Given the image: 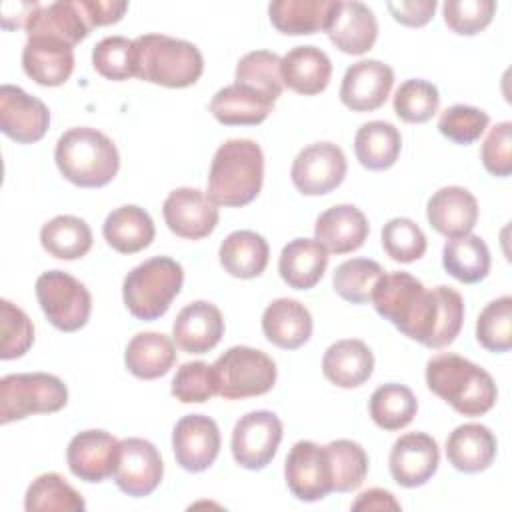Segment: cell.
I'll list each match as a JSON object with an SVG mask.
<instances>
[{"mask_svg": "<svg viewBox=\"0 0 512 512\" xmlns=\"http://www.w3.org/2000/svg\"><path fill=\"white\" fill-rule=\"evenodd\" d=\"M370 302L404 336L434 350L452 344L464 322L460 292L450 286L426 290L408 272H384L372 290Z\"/></svg>", "mask_w": 512, "mask_h": 512, "instance_id": "obj_1", "label": "cell"}, {"mask_svg": "<svg viewBox=\"0 0 512 512\" xmlns=\"http://www.w3.org/2000/svg\"><path fill=\"white\" fill-rule=\"evenodd\" d=\"M426 386L462 416H482L496 404L494 378L464 356L442 352L426 362Z\"/></svg>", "mask_w": 512, "mask_h": 512, "instance_id": "obj_2", "label": "cell"}, {"mask_svg": "<svg viewBox=\"0 0 512 512\" xmlns=\"http://www.w3.org/2000/svg\"><path fill=\"white\" fill-rule=\"evenodd\" d=\"M264 154L250 138H230L214 152L208 172V196L216 206L240 208L262 190Z\"/></svg>", "mask_w": 512, "mask_h": 512, "instance_id": "obj_3", "label": "cell"}, {"mask_svg": "<svg viewBox=\"0 0 512 512\" xmlns=\"http://www.w3.org/2000/svg\"><path fill=\"white\" fill-rule=\"evenodd\" d=\"M60 174L80 188H100L114 180L120 168L116 144L96 128L66 130L54 148Z\"/></svg>", "mask_w": 512, "mask_h": 512, "instance_id": "obj_4", "label": "cell"}, {"mask_svg": "<svg viewBox=\"0 0 512 512\" xmlns=\"http://www.w3.org/2000/svg\"><path fill=\"white\" fill-rule=\"evenodd\" d=\"M204 72L200 50L186 40L166 34L134 38V76L166 88H188Z\"/></svg>", "mask_w": 512, "mask_h": 512, "instance_id": "obj_5", "label": "cell"}, {"mask_svg": "<svg viewBox=\"0 0 512 512\" xmlns=\"http://www.w3.org/2000/svg\"><path fill=\"white\" fill-rule=\"evenodd\" d=\"M184 282L182 266L168 256H154L134 266L122 284V298L128 312L138 320L164 316Z\"/></svg>", "mask_w": 512, "mask_h": 512, "instance_id": "obj_6", "label": "cell"}, {"mask_svg": "<svg viewBox=\"0 0 512 512\" xmlns=\"http://www.w3.org/2000/svg\"><path fill=\"white\" fill-rule=\"evenodd\" d=\"M66 384L46 372L6 374L0 380V422L8 424L32 414H52L66 406Z\"/></svg>", "mask_w": 512, "mask_h": 512, "instance_id": "obj_7", "label": "cell"}, {"mask_svg": "<svg viewBox=\"0 0 512 512\" xmlns=\"http://www.w3.org/2000/svg\"><path fill=\"white\" fill-rule=\"evenodd\" d=\"M218 394L226 400L262 396L276 384L274 360L250 346H232L212 364Z\"/></svg>", "mask_w": 512, "mask_h": 512, "instance_id": "obj_8", "label": "cell"}, {"mask_svg": "<svg viewBox=\"0 0 512 512\" xmlns=\"http://www.w3.org/2000/svg\"><path fill=\"white\" fill-rule=\"evenodd\" d=\"M36 298L48 322L62 332L86 326L92 312L88 288L64 270H48L36 280Z\"/></svg>", "mask_w": 512, "mask_h": 512, "instance_id": "obj_9", "label": "cell"}, {"mask_svg": "<svg viewBox=\"0 0 512 512\" xmlns=\"http://www.w3.org/2000/svg\"><path fill=\"white\" fill-rule=\"evenodd\" d=\"M282 440V422L270 410L244 414L232 430V456L246 470L266 468L278 452Z\"/></svg>", "mask_w": 512, "mask_h": 512, "instance_id": "obj_10", "label": "cell"}, {"mask_svg": "<svg viewBox=\"0 0 512 512\" xmlns=\"http://www.w3.org/2000/svg\"><path fill=\"white\" fill-rule=\"evenodd\" d=\"M284 476L290 492L302 502H316L334 492L330 454L312 440H300L290 448Z\"/></svg>", "mask_w": 512, "mask_h": 512, "instance_id": "obj_11", "label": "cell"}, {"mask_svg": "<svg viewBox=\"0 0 512 512\" xmlns=\"http://www.w3.org/2000/svg\"><path fill=\"white\" fill-rule=\"evenodd\" d=\"M348 162L340 146L314 142L298 152L292 162L290 178L304 196H322L338 188L346 176Z\"/></svg>", "mask_w": 512, "mask_h": 512, "instance_id": "obj_12", "label": "cell"}, {"mask_svg": "<svg viewBox=\"0 0 512 512\" xmlns=\"http://www.w3.org/2000/svg\"><path fill=\"white\" fill-rule=\"evenodd\" d=\"M164 476V462L158 448L144 438L120 440V458L114 470L116 486L134 498L152 494Z\"/></svg>", "mask_w": 512, "mask_h": 512, "instance_id": "obj_13", "label": "cell"}, {"mask_svg": "<svg viewBox=\"0 0 512 512\" xmlns=\"http://www.w3.org/2000/svg\"><path fill=\"white\" fill-rule=\"evenodd\" d=\"M164 222L172 234L186 240H200L214 232L218 206L198 188H176L162 204Z\"/></svg>", "mask_w": 512, "mask_h": 512, "instance_id": "obj_14", "label": "cell"}, {"mask_svg": "<svg viewBox=\"0 0 512 512\" xmlns=\"http://www.w3.org/2000/svg\"><path fill=\"white\" fill-rule=\"evenodd\" d=\"M50 126L48 106L20 86L0 88V130L18 144H34Z\"/></svg>", "mask_w": 512, "mask_h": 512, "instance_id": "obj_15", "label": "cell"}, {"mask_svg": "<svg viewBox=\"0 0 512 512\" xmlns=\"http://www.w3.org/2000/svg\"><path fill=\"white\" fill-rule=\"evenodd\" d=\"M120 458V440L106 430H82L66 448L70 472L84 482H102L114 476Z\"/></svg>", "mask_w": 512, "mask_h": 512, "instance_id": "obj_16", "label": "cell"}, {"mask_svg": "<svg viewBox=\"0 0 512 512\" xmlns=\"http://www.w3.org/2000/svg\"><path fill=\"white\" fill-rule=\"evenodd\" d=\"M172 450L184 470L204 472L214 464L220 452L218 424L204 414L182 416L172 432Z\"/></svg>", "mask_w": 512, "mask_h": 512, "instance_id": "obj_17", "label": "cell"}, {"mask_svg": "<svg viewBox=\"0 0 512 512\" xmlns=\"http://www.w3.org/2000/svg\"><path fill=\"white\" fill-rule=\"evenodd\" d=\"M440 450L426 432H408L400 436L390 450L388 466L396 484L416 488L426 484L438 470Z\"/></svg>", "mask_w": 512, "mask_h": 512, "instance_id": "obj_18", "label": "cell"}, {"mask_svg": "<svg viewBox=\"0 0 512 512\" xmlns=\"http://www.w3.org/2000/svg\"><path fill=\"white\" fill-rule=\"evenodd\" d=\"M394 86V70L380 60H360L346 68L340 102L352 112L378 110Z\"/></svg>", "mask_w": 512, "mask_h": 512, "instance_id": "obj_19", "label": "cell"}, {"mask_svg": "<svg viewBox=\"0 0 512 512\" xmlns=\"http://www.w3.org/2000/svg\"><path fill=\"white\" fill-rule=\"evenodd\" d=\"M94 26L90 24L84 0H60L52 4H38L30 14L24 30L30 36H50L76 46Z\"/></svg>", "mask_w": 512, "mask_h": 512, "instance_id": "obj_20", "label": "cell"}, {"mask_svg": "<svg viewBox=\"0 0 512 512\" xmlns=\"http://www.w3.org/2000/svg\"><path fill=\"white\" fill-rule=\"evenodd\" d=\"M224 336V318L218 306L206 300L186 304L174 324L172 338L176 346L188 354L210 352Z\"/></svg>", "mask_w": 512, "mask_h": 512, "instance_id": "obj_21", "label": "cell"}, {"mask_svg": "<svg viewBox=\"0 0 512 512\" xmlns=\"http://www.w3.org/2000/svg\"><path fill=\"white\" fill-rule=\"evenodd\" d=\"M22 68L40 86H62L74 70V46L50 36H30L22 48Z\"/></svg>", "mask_w": 512, "mask_h": 512, "instance_id": "obj_22", "label": "cell"}, {"mask_svg": "<svg viewBox=\"0 0 512 512\" xmlns=\"http://www.w3.org/2000/svg\"><path fill=\"white\" fill-rule=\"evenodd\" d=\"M426 218L446 238L470 234L478 222V200L462 186H444L430 196Z\"/></svg>", "mask_w": 512, "mask_h": 512, "instance_id": "obj_23", "label": "cell"}, {"mask_svg": "<svg viewBox=\"0 0 512 512\" xmlns=\"http://www.w3.org/2000/svg\"><path fill=\"white\" fill-rule=\"evenodd\" d=\"M326 34L340 52L360 56L372 50L378 38V22L366 4L338 2Z\"/></svg>", "mask_w": 512, "mask_h": 512, "instance_id": "obj_24", "label": "cell"}, {"mask_svg": "<svg viewBox=\"0 0 512 512\" xmlns=\"http://www.w3.org/2000/svg\"><path fill=\"white\" fill-rule=\"evenodd\" d=\"M370 226L364 212L352 204H336L322 212L314 224V238L332 254L358 250L368 238Z\"/></svg>", "mask_w": 512, "mask_h": 512, "instance_id": "obj_25", "label": "cell"}, {"mask_svg": "<svg viewBox=\"0 0 512 512\" xmlns=\"http://www.w3.org/2000/svg\"><path fill=\"white\" fill-rule=\"evenodd\" d=\"M262 332L270 344L282 350H296L312 336V316L302 302L276 298L262 314Z\"/></svg>", "mask_w": 512, "mask_h": 512, "instance_id": "obj_26", "label": "cell"}, {"mask_svg": "<svg viewBox=\"0 0 512 512\" xmlns=\"http://www.w3.org/2000/svg\"><path fill=\"white\" fill-rule=\"evenodd\" d=\"M322 372L338 388H358L374 372V354L362 340H338L324 352Z\"/></svg>", "mask_w": 512, "mask_h": 512, "instance_id": "obj_27", "label": "cell"}, {"mask_svg": "<svg viewBox=\"0 0 512 512\" xmlns=\"http://www.w3.org/2000/svg\"><path fill=\"white\" fill-rule=\"evenodd\" d=\"M496 448V436L488 426L468 422L450 432L446 440V458L456 470L476 474L494 462Z\"/></svg>", "mask_w": 512, "mask_h": 512, "instance_id": "obj_28", "label": "cell"}, {"mask_svg": "<svg viewBox=\"0 0 512 512\" xmlns=\"http://www.w3.org/2000/svg\"><path fill=\"white\" fill-rule=\"evenodd\" d=\"M328 250L316 238L290 240L278 258L280 278L294 290H310L324 276Z\"/></svg>", "mask_w": 512, "mask_h": 512, "instance_id": "obj_29", "label": "cell"}, {"mask_svg": "<svg viewBox=\"0 0 512 512\" xmlns=\"http://www.w3.org/2000/svg\"><path fill=\"white\" fill-rule=\"evenodd\" d=\"M280 72L284 86L298 94L314 96L326 90L332 76V62L316 46H296L282 56Z\"/></svg>", "mask_w": 512, "mask_h": 512, "instance_id": "obj_30", "label": "cell"}, {"mask_svg": "<svg viewBox=\"0 0 512 512\" xmlns=\"http://www.w3.org/2000/svg\"><path fill=\"white\" fill-rule=\"evenodd\" d=\"M338 0H274L268 4L272 26L288 36L314 34L328 28Z\"/></svg>", "mask_w": 512, "mask_h": 512, "instance_id": "obj_31", "label": "cell"}, {"mask_svg": "<svg viewBox=\"0 0 512 512\" xmlns=\"http://www.w3.org/2000/svg\"><path fill=\"white\" fill-rule=\"evenodd\" d=\"M272 108L274 102H270L266 96L236 82L220 88L210 100L212 116L224 126L262 124Z\"/></svg>", "mask_w": 512, "mask_h": 512, "instance_id": "obj_32", "label": "cell"}, {"mask_svg": "<svg viewBox=\"0 0 512 512\" xmlns=\"http://www.w3.org/2000/svg\"><path fill=\"white\" fill-rule=\"evenodd\" d=\"M104 240L120 254H136L152 244L156 228L150 214L136 206L126 204L112 210L102 226Z\"/></svg>", "mask_w": 512, "mask_h": 512, "instance_id": "obj_33", "label": "cell"}, {"mask_svg": "<svg viewBox=\"0 0 512 512\" xmlns=\"http://www.w3.org/2000/svg\"><path fill=\"white\" fill-rule=\"evenodd\" d=\"M222 268L242 280L260 276L268 266L270 248L264 236L254 230H234L230 232L218 250Z\"/></svg>", "mask_w": 512, "mask_h": 512, "instance_id": "obj_34", "label": "cell"}, {"mask_svg": "<svg viewBox=\"0 0 512 512\" xmlns=\"http://www.w3.org/2000/svg\"><path fill=\"white\" fill-rule=\"evenodd\" d=\"M174 362V342L162 332H138L124 352L128 372L140 380H154L168 374Z\"/></svg>", "mask_w": 512, "mask_h": 512, "instance_id": "obj_35", "label": "cell"}, {"mask_svg": "<svg viewBox=\"0 0 512 512\" xmlns=\"http://www.w3.org/2000/svg\"><path fill=\"white\" fill-rule=\"evenodd\" d=\"M402 150L398 128L384 120H372L358 128L354 152L358 162L368 170H388L396 164Z\"/></svg>", "mask_w": 512, "mask_h": 512, "instance_id": "obj_36", "label": "cell"}, {"mask_svg": "<svg viewBox=\"0 0 512 512\" xmlns=\"http://www.w3.org/2000/svg\"><path fill=\"white\" fill-rule=\"evenodd\" d=\"M442 264L452 278L464 284H476L488 276L492 260L486 242L470 232L446 240L442 248Z\"/></svg>", "mask_w": 512, "mask_h": 512, "instance_id": "obj_37", "label": "cell"}, {"mask_svg": "<svg viewBox=\"0 0 512 512\" xmlns=\"http://www.w3.org/2000/svg\"><path fill=\"white\" fill-rule=\"evenodd\" d=\"M40 244L54 258L78 260L92 248V230L86 220L72 214H60L42 226Z\"/></svg>", "mask_w": 512, "mask_h": 512, "instance_id": "obj_38", "label": "cell"}, {"mask_svg": "<svg viewBox=\"0 0 512 512\" xmlns=\"http://www.w3.org/2000/svg\"><path fill=\"white\" fill-rule=\"evenodd\" d=\"M368 410L370 418L378 428L386 432H396L406 428L414 420L418 412V400L408 386L388 382L372 392Z\"/></svg>", "mask_w": 512, "mask_h": 512, "instance_id": "obj_39", "label": "cell"}, {"mask_svg": "<svg viewBox=\"0 0 512 512\" xmlns=\"http://www.w3.org/2000/svg\"><path fill=\"white\" fill-rule=\"evenodd\" d=\"M26 512H82L86 502L60 474L46 472L32 480L24 496Z\"/></svg>", "mask_w": 512, "mask_h": 512, "instance_id": "obj_40", "label": "cell"}, {"mask_svg": "<svg viewBox=\"0 0 512 512\" xmlns=\"http://www.w3.org/2000/svg\"><path fill=\"white\" fill-rule=\"evenodd\" d=\"M280 64L282 58L278 54L268 50H252L236 64V84L248 86L266 96L270 102H276L284 90Z\"/></svg>", "mask_w": 512, "mask_h": 512, "instance_id": "obj_41", "label": "cell"}, {"mask_svg": "<svg viewBox=\"0 0 512 512\" xmlns=\"http://www.w3.org/2000/svg\"><path fill=\"white\" fill-rule=\"evenodd\" d=\"M384 268L370 258H350L342 262L332 276L334 290L340 298L352 304H366L372 298V290Z\"/></svg>", "mask_w": 512, "mask_h": 512, "instance_id": "obj_42", "label": "cell"}, {"mask_svg": "<svg viewBox=\"0 0 512 512\" xmlns=\"http://www.w3.org/2000/svg\"><path fill=\"white\" fill-rule=\"evenodd\" d=\"M332 464L334 492H352L360 488L368 474V454L354 440H332L326 444Z\"/></svg>", "mask_w": 512, "mask_h": 512, "instance_id": "obj_43", "label": "cell"}, {"mask_svg": "<svg viewBox=\"0 0 512 512\" xmlns=\"http://www.w3.org/2000/svg\"><path fill=\"white\" fill-rule=\"evenodd\" d=\"M394 112L408 124L428 122L440 106L438 88L422 78L404 80L394 92Z\"/></svg>", "mask_w": 512, "mask_h": 512, "instance_id": "obj_44", "label": "cell"}, {"mask_svg": "<svg viewBox=\"0 0 512 512\" xmlns=\"http://www.w3.org/2000/svg\"><path fill=\"white\" fill-rule=\"evenodd\" d=\"M476 340L488 352L512 348V296L504 294L482 308L476 320Z\"/></svg>", "mask_w": 512, "mask_h": 512, "instance_id": "obj_45", "label": "cell"}, {"mask_svg": "<svg viewBox=\"0 0 512 512\" xmlns=\"http://www.w3.org/2000/svg\"><path fill=\"white\" fill-rule=\"evenodd\" d=\"M382 248L394 260L402 264L416 262L428 248L426 234L410 218H392L382 228Z\"/></svg>", "mask_w": 512, "mask_h": 512, "instance_id": "obj_46", "label": "cell"}, {"mask_svg": "<svg viewBox=\"0 0 512 512\" xmlns=\"http://www.w3.org/2000/svg\"><path fill=\"white\" fill-rule=\"evenodd\" d=\"M0 336L2 360H14L24 356L34 342V326L28 314L6 298L0 300Z\"/></svg>", "mask_w": 512, "mask_h": 512, "instance_id": "obj_47", "label": "cell"}, {"mask_svg": "<svg viewBox=\"0 0 512 512\" xmlns=\"http://www.w3.org/2000/svg\"><path fill=\"white\" fill-rule=\"evenodd\" d=\"M94 70L108 80H128L134 76V40L106 36L92 50Z\"/></svg>", "mask_w": 512, "mask_h": 512, "instance_id": "obj_48", "label": "cell"}, {"mask_svg": "<svg viewBox=\"0 0 512 512\" xmlns=\"http://www.w3.org/2000/svg\"><path fill=\"white\" fill-rule=\"evenodd\" d=\"M172 396L182 404H202L218 394L216 376L210 364L202 360L182 364L172 378Z\"/></svg>", "mask_w": 512, "mask_h": 512, "instance_id": "obj_49", "label": "cell"}, {"mask_svg": "<svg viewBox=\"0 0 512 512\" xmlns=\"http://www.w3.org/2000/svg\"><path fill=\"white\" fill-rule=\"evenodd\" d=\"M488 124L490 116L484 110L468 104H454L438 118L440 134L462 146L476 142L486 132Z\"/></svg>", "mask_w": 512, "mask_h": 512, "instance_id": "obj_50", "label": "cell"}, {"mask_svg": "<svg viewBox=\"0 0 512 512\" xmlns=\"http://www.w3.org/2000/svg\"><path fill=\"white\" fill-rule=\"evenodd\" d=\"M494 0H446L442 14L446 26L462 36H474L482 32L494 18Z\"/></svg>", "mask_w": 512, "mask_h": 512, "instance_id": "obj_51", "label": "cell"}, {"mask_svg": "<svg viewBox=\"0 0 512 512\" xmlns=\"http://www.w3.org/2000/svg\"><path fill=\"white\" fill-rule=\"evenodd\" d=\"M480 156L492 176L506 178L512 174V122L506 120L490 128Z\"/></svg>", "mask_w": 512, "mask_h": 512, "instance_id": "obj_52", "label": "cell"}, {"mask_svg": "<svg viewBox=\"0 0 512 512\" xmlns=\"http://www.w3.org/2000/svg\"><path fill=\"white\" fill-rule=\"evenodd\" d=\"M438 2L436 0H410V2H388L386 8L390 10L392 18L404 26L420 28L430 22L434 16Z\"/></svg>", "mask_w": 512, "mask_h": 512, "instance_id": "obj_53", "label": "cell"}, {"mask_svg": "<svg viewBox=\"0 0 512 512\" xmlns=\"http://www.w3.org/2000/svg\"><path fill=\"white\" fill-rule=\"evenodd\" d=\"M84 6L90 16L92 26L116 24L128 10V2H102V0H84Z\"/></svg>", "mask_w": 512, "mask_h": 512, "instance_id": "obj_54", "label": "cell"}, {"mask_svg": "<svg viewBox=\"0 0 512 512\" xmlns=\"http://www.w3.org/2000/svg\"><path fill=\"white\" fill-rule=\"evenodd\" d=\"M40 2H4L0 6V24L4 30H16L26 26L30 14L38 8Z\"/></svg>", "mask_w": 512, "mask_h": 512, "instance_id": "obj_55", "label": "cell"}, {"mask_svg": "<svg viewBox=\"0 0 512 512\" xmlns=\"http://www.w3.org/2000/svg\"><path fill=\"white\" fill-rule=\"evenodd\" d=\"M352 510H400V502L388 490L370 488L354 500Z\"/></svg>", "mask_w": 512, "mask_h": 512, "instance_id": "obj_56", "label": "cell"}]
</instances>
